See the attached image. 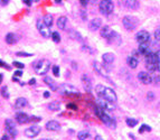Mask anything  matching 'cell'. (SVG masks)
Returning <instances> with one entry per match:
<instances>
[{
  "label": "cell",
  "mask_w": 160,
  "mask_h": 140,
  "mask_svg": "<svg viewBox=\"0 0 160 140\" xmlns=\"http://www.w3.org/2000/svg\"><path fill=\"white\" fill-rule=\"evenodd\" d=\"M36 26H37V29H38V31H39V34L43 36V37H45V38H48V37H50L49 27H48V26L44 23V20L38 19V20H37V24H36Z\"/></svg>",
  "instance_id": "ba28073f"
},
{
  "label": "cell",
  "mask_w": 160,
  "mask_h": 140,
  "mask_svg": "<svg viewBox=\"0 0 160 140\" xmlns=\"http://www.w3.org/2000/svg\"><path fill=\"white\" fill-rule=\"evenodd\" d=\"M40 130L41 129H40V127H38V125H31V127L27 128L25 130V135L28 138H35V137H37V136L39 135Z\"/></svg>",
  "instance_id": "5bb4252c"
},
{
  "label": "cell",
  "mask_w": 160,
  "mask_h": 140,
  "mask_svg": "<svg viewBox=\"0 0 160 140\" xmlns=\"http://www.w3.org/2000/svg\"><path fill=\"white\" fill-rule=\"evenodd\" d=\"M35 71L37 74L39 75H44L46 74L50 69V62L47 60H39L38 62H36L35 65Z\"/></svg>",
  "instance_id": "277c9868"
},
{
  "label": "cell",
  "mask_w": 160,
  "mask_h": 140,
  "mask_svg": "<svg viewBox=\"0 0 160 140\" xmlns=\"http://www.w3.org/2000/svg\"><path fill=\"white\" fill-rule=\"evenodd\" d=\"M138 79L140 81L141 83H143V84L148 85V84H151L153 81H152V76H151L149 73H147V72H140L139 74H138Z\"/></svg>",
  "instance_id": "2e32d148"
},
{
  "label": "cell",
  "mask_w": 160,
  "mask_h": 140,
  "mask_svg": "<svg viewBox=\"0 0 160 140\" xmlns=\"http://www.w3.org/2000/svg\"><path fill=\"white\" fill-rule=\"evenodd\" d=\"M44 82H45L46 84L49 86L52 91H57V90H58V86H57V84H56L55 81L53 80V79H50V77H45V79H44Z\"/></svg>",
  "instance_id": "cb8c5ba5"
},
{
  "label": "cell",
  "mask_w": 160,
  "mask_h": 140,
  "mask_svg": "<svg viewBox=\"0 0 160 140\" xmlns=\"http://www.w3.org/2000/svg\"><path fill=\"white\" fill-rule=\"evenodd\" d=\"M27 104H28L27 99H25V98H18L15 102V108L16 109H23V108H25Z\"/></svg>",
  "instance_id": "603a6c76"
},
{
  "label": "cell",
  "mask_w": 160,
  "mask_h": 140,
  "mask_svg": "<svg viewBox=\"0 0 160 140\" xmlns=\"http://www.w3.org/2000/svg\"><path fill=\"white\" fill-rule=\"evenodd\" d=\"M68 36H70L72 39L79 40V42H82V40H83L80 33H77V31H75V30H73V29H71L70 31H68Z\"/></svg>",
  "instance_id": "83f0119b"
},
{
  "label": "cell",
  "mask_w": 160,
  "mask_h": 140,
  "mask_svg": "<svg viewBox=\"0 0 160 140\" xmlns=\"http://www.w3.org/2000/svg\"><path fill=\"white\" fill-rule=\"evenodd\" d=\"M105 111H106V110L102 109V108H101V106H99V105L95 108L96 115L100 118V120L102 121L103 123H105L106 125H113V127H115L114 123H112V122H114V120H112V118H111L110 115L108 114Z\"/></svg>",
  "instance_id": "3957f363"
},
{
  "label": "cell",
  "mask_w": 160,
  "mask_h": 140,
  "mask_svg": "<svg viewBox=\"0 0 160 140\" xmlns=\"http://www.w3.org/2000/svg\"><path fill=\"white\" fill-rule=\"evenodd\" d=\"M16 55L17 56H25V57H30V56H33V54L26 53V52H17V53H16Z\"/></svg>",
  "instance_id": "f35d334b"
},
{
  "label": "cell",
  "mask_w": 160,
  "mask_h": 140,
  "mask_svg": "<svg viewBox=\"0 0 160 140\" xmlns=\"http://www.w3.org/2000/svg\"><path fill=\"white\" fill-rule=\"evenodd\" d=\"M12 81H14V82H18V77H16V76H12Z\"/></svg>",
  "instance_id": "6f0895ef"
},
{
  "label": "cell",
  "mask_w": 160,
  "mask_h": 140,
  "mask_svg": "<svg viewBox=\"0 0 160 140\" xmlns=\"http://www.w3.org/2000/svg\"><path fill=\"white\" fill-rule=\"evenodd\" d=\"M147 57V69L150 71V72H155L158 70V55L157 53H152L151 52L149 55L145 56Z\"/></svg>",
  "instance_id": "5b68a950"
},
{
  "label": "cell",
  "mask_w": 160,
  "mask_h": 140,
  "mask_svg": "<svg viewBox=\"0 0 160 140\" xmlns=\"http://www.w3.org/2000/svg\"><path fill=\"white\" fill-rule=\"evenodd\" d=\"M28 83H29L30 85H34V84L36 83V80H35V79H31V80H30L29 82H28Z\"/></svg>",
  "instance_id": "db71d44e"
},
{
  "label": "cell",
  "mask_w": 160,
  "mask_h": 140,
  "mask_svg": "<svg viewBox=\"0 0 160 140\" xmlns=\"http://www.w3.org/2000/svg\"><path fill=\"white\" fill-rule=\"evenodd\" d=\"M82 50H84V52H87V53H90V54H93L94 52H92V50H91L90 47H87V46H83L82 47Z\"/></svg>",
  "instance_id": "bcb514c9"
},
{
  "label": "cell",
  "mask_w": 160,
  "mask_h": 140,
  "mask_svg": "<svg viewBox=\"0 0 160 140\" xmlns=\"http://www.w3.org/2000/svg\"><path fill=\"white\" fill-rule=\"evenodd\" d=\"M15 119L20 125H23V123H29V115L24 113V112H18V113H16Z\"/></svg>",
  "instance_id": "e0dca14e"
},
{
  "label": "cell",
  "mask_w": 160,
  "mask_h": 140,
  "mask_svg": "<svg viewBox=\"0 0 160 140\" xmlns=\"http://www.w3.org/2000/svg\"><path fill=\"white\" fill-rule=\"evenodd\" d=\"M106 40L109 42V44H113V45H116L119 46L121 44V42H122V38H121L120 34H118L116 31H111L110 36L106 38Z\"/></svg>",
  "instance_id": "4fadbf2b"
},
{
  "label": "cell",
  "mask_w": 160,
  "mask_h": 140,
  "mask_svg": "<svg viewBox=\"0 0 160 140\" xmlns=\"http://www.w3.org/2000/svg\"><path fill=\"white\" fill-rule=\"evenodd\" d=\"M101 27H102V20H101V18H94V19L91 20L90 24H89V28L92 31L100 29Z\"/></svg>",
  "instance_id": "ac0fdd59"
},
{
  "label": "cell",
  "mask_w": 160,
  "mask_h": 140,
  "mask_svg": "<svg viewBox=\"0 0 160 140\" xmlns=\"http://www.w3.org/2000/svg\"><path fill=\"white\" fill-rule=\"evenodd\" d=\"M81 17H82V19L83 20L87 19V14H86V11H85V10H81Z\"/></svg>",
  "instance_id": "b9f144b4"
},
{
  "label": "cell",
  "mask_w": 160,
  "mask_h": 140,
  "mask_svg": "<svg viewBox=\"0 0 160 140\" xmlns=\"http://www.w3.org/2000/svg\"><path fill=\"white\" fill-rule=\"evenodd\" d=\"M95 140H103V139H102L101 136H96V137H95Z\"/></svg>",
  "instance_id": "680465c9"
},
{
  "label": "cell",
  "mask_w": 160,
  "mask_h": 140,
  "mask_svg": "<svg viewBox=\"0 0 160 140\" xmlns=\"http://www.w3.org/2000/svg\"><path fill=\"white\" fill-rule=\"evenodd\" d=\"M0 94L2 98H5V99H9V92H8V88L7 86H2L1 88V90H0Z\"/></svg>",
  "instance_id": "d6a6232c"
},
{
  "label": "cell",
  "mask_w": 160,
  "mask_h": 140,
  "mask_svg": "<svg viewBox=\"0 0 160 140\" xmlns=\"http://www.w3.org/2000/svg\"><path fill=\"white\" fill-rule=\"evenodd\" d=\"M72 65H73V67H74V70H77V66H76L75 62H73V63H72Z\"/></svg>",
  "instance_id": "9f6ffc18"
},
{
  "label": "cell",
  "mask_w": 160,
  "mask_h": 140,
  "mask_svg": "<svg viewBox=\"0 0 160 140\" xmlns=\"http://www.w3.org/2000/svg\"><path fill=\"white\" fill-rule=\"evenodd\" d=\"M99 9L102 15L109 16L113 12L114 9V5L112 0H101L100 5H99Z\"/></svg>",
  "instance_id": "7a4b0ae2"
},
{
  "label": "cell",
  "mask_w": 160,
  "mask_h": 140,
  "mask_svg": "<svg viewBox=\"0 0 160 140\" xmlns=\"http://www.w3.org/2000/svg\"><path fill=\"white\" fill-rule=\"evenodd\" d=\"M66 24H67V18H66L65 16H60V18L57 19V27L60 28V29H65L66 28Z\"/></svg>",
  "instance_id": "484cf974"
},
{
  "label": "cell",
  "mask_w": 160,
  "mask_h": 140,
  "mask_svg": "<svg viewBox=\"0 0 160 140\" xmlns=\"http://www.w3.org/2000/svg\"><path fill=\"white\" fill-rule=\"evenodd\" d=\"M66 108H67V109H71V110H77V105H76L75 103H72V102H71V103H67V104H66Z\"/></svg>",
  "instance_id": "ab89813d"
},
{
  "label": "cell",
  "mask_w": 160,
  "mask_h": 140,
  "mask_svg": "<svg viewBox=\"0 0 160 140\" xmlns=\"http://www.w3.org/2000/svg\"><path fill=\"white\" fill-rule=\"evenodd\" d=\"M52 38H53V42H54V43H60V33H57V31H53V33H52Z\"/></svg>",
  "instance_id": "e575fe53"
},
{
  "label": "cell",
  "mask_w": 160,
  "mask_h": 140,
  "mask_svg": "<svg viewBox=\"0 0 160 140\" xmlns=\"http://www.w3.org/2000/svg\"><path fill=\"white\" fill-rule=\"evenodd\" d=\"M2 80H4V75L0 73V84H1V82H2Z\"/></svg>",
  "instance_id": "91938a15"
},
{
  "label": "cell",
  "mask_w": 160,
  "mask_h": 140,
  "mask_svg": "<svg viewBox=\"0 0 160 140\" xmlns=\"http://www.w3.org/2000/svg\"><path fill=\"white\" fill-rule=\"evenodd\" d=\"M149 46H150V43H141V44H139V50H138L139 54L145 56L149 55L151 53Z\"/></svg>",
  "instance_id": "d6986e66"
},
{
  "label": "cell",
  "mask_w": 160,
  "mask_h": 140,
  "mask_svg": "<svg viewBox=\"0 0 160 140\" xmlns=\"http://www.w3.org/2000/svg\"><path fill=\"white\" fill-rule=\"evenodd\" d=\"M102 60H103V65L108 70V72L111 71V65L113 64V62L115 60V55L112 53H105L102 55Z\"/></svg>",
  "instance_id": "9c48e42d"
},
{
  "label": "cell",
  "mask_w": 160,
  "mask_h": 140,
  "mask_svg": "<svg viewBox=\"0 0 160 140\" xmlns=\"http://www.w3.org/2000/svg\"><path fill=\"white\" fill-rule=\"evenodd\" d=\"M14 76H16V77H20V76H23V71L21 70L16 71L15 73H14Z\"/></svg>",
  "instance_id": "f6af8a7d"
},
{
  "label": "cell",
  "mask_w": 160,
  "mask_h": 140,
  "mask_svg": "<svg viewBox=\"0 0 160 140\" xmlns=\"http://www.w3.org/2000/svg\"><path fill=\"white\" fill-rule=\"evenodd\" d=\"M48 109L52 111H58L60 109V103L57 102V101H54V102H50L48 104Z\"/></svg>",
  "instance_id": "f546056e"
},
{
  "label": "cell",
  "mask_w": 160,
  "mask_h": 140,
  "mask_svg": "<svg viewBox=\"0 0 160 140\" xmlns=\"http://www.w3.org/2000/svg\"><path fill=\"white\" fill-rule=\"evenodd\" d=\"M122 24L127 30H135L138 26V19L132 16H125L122 19Z\"/></svg>",
  "instance_id": "52a82bcc"
},
{
  "label": "cell",
  "mask_w": 160,
  "mask_h": 140,
  "mask_svg": "<svg viewBox=\"0 0 160 140\" xmlns=\"http://www.w3.org/2000/svg\"><path fill=\"white\" fill-rule=\"evenodd\" d=\"M155 38L157 40H160V27L158 28V29H156V31H155Z\"/></svg>",
  "instance_id": "60d3db41"
},
{
  "label": "cell",
  "mask_w": 160,
  "mask_h": 140,
  "mask_svg": "<svg viewBox=\"0 0 160 140\" xmlns=\"http://www.w3.org/2000/svg\"><path fill=\"white\" fill-rule=\"evenodd\" d=\"M43 20H44V23H45L48 27H52V25H53V16L50 15V14H47V15L44 16Z\"/></svg>",
  "instance_id": "4dcf8cb0"
},
{
  "label": "cell",
  "mask_w": 160,
  "mask_h": 140,
  "mask_svg": "<svg viewBox=\"0 0 160 140\" xmlns=\"http://www.w3.org/2000/svg\"><path fill=\"white\" fill-rule=\"evenodd\" d=\"M152 81L156 83H160V75H152Z\"/></svg>",
  "instance_id": "7bdbcfd3"
},
{
  "label": "cell",
  "mask_w": 160,
  "mask_h": 140,
  "mask_svg": "<svg viewBox=\"0 0 160 140\" xmlns=\"http://www.w3.org/2000/svg\"><path fill=\"white\" fill-rule=\"evenodd\" d=\"M1 140H9V137H8V136H2Z\"/></svg>",
  "instance_id": "11a10c76"
},
{
  "label": "cell",
  "mask_w": 160,
  "mask_h": 140,
  "mask_svg": "<svg viewBox=\"0 0 160 140\" xmlns=\"http://www.w3.org/2000/svg\"><path fill=\"white\" fill-rule=\"evenodd\" d=\"M150 34L147 30H140L135 36V39L139 44H141V43H150Z\"/></svg>",
  "instance_id": "7c38bea8"
},
{
  "label": "cell",
  "mask_w": 160,
  "mask_h": 140,
  "mask_svg": "<svg viewBox=\"0 0 160 140\" xmlns=\"http://www.w3.org/2000/svg\"><path fill=\"white\" fill-rule=\"evenodd\" d=\"M93 67H94V70L99 73L100 75H102L103 77L105 79H108L109 80V75H108V70L104 67V65H102L101 63L99 62H93Z\"/></svg>",
  "instance_id": "9a60e30c"
},
{
  "label": "cell",
  "mask_w": 160,
  "mask_h": 140,
  "mask_svg": "<svg viewBox=\"0 0 160 140\" xmlns=\"http://www.w3.org/2000/svg\"><path fill=\"white\" fill-rule=\"evenodd\" d=\"M10 0H0V5L1 6H7L9 4Z\"/></svg>",
  "instance_id": "681fc988"
},
{
  "label": "cell",
  "mask_w": 160,
  "mask_h": 140,
  "mask_svg": "<svg viewBox=\"0 0 160 140\" xmlns=\"http://www.w3.org/2000/svg\"><path fill=\"white\" fill-rule=\"evenodd\" d=\"M96 103L99 106H101L102 109H104V110H109V111H112L115 109V104H113L114 102H111V101H108L103 99V98H97V100H96Z\"/></svg>",
  "instance_id": "30bf717a"
},
{
  "label": "cell",
  "mask_w": 160,
  "mask_h": 140,
  "mask_svg": "<svg viewBox=\"0 0 160 140\" xmlns=\"http://www.w3.org/2000/svg\"><path fill=\"white\" fill-rule=\"evenodd\" d=\"M58 90H60V93H62L63 95H68V96H73V95L75 94H79V91L76 89L74 85L72 84H60V88H58Z\"/></svg>",
  "instance_id": "8992f818"
},
{
  "label": "cell",
  "mask_w": 160,
  "mask_h": 140,
  "mask_svg": "<svg viewBox=\"0 0 160 140\" xmlns=\"http://www.w3.org/2000/svg\"><path fill=\"white\" fill-rule=\"evenodd\" d=\"M125 122H127V125H128V127H131V128H133V127H135V125H138V120L132 119V118H128V119L125 120Z\"/></svg>",
  "instance_id": "836d02e7"
},
{
  "label": "cell",
  "mask_w": 160,
  "mask_h": 140,
  "mask_svg": "<svg viewBox=\"0 0 160 140\" xmlns=\"http://www.w3.org/2000/svg\"><path fill=\"white\" fill-rule=\"evenodd\" d=\"M95 92L100 98H103V99L111 101V102H116V100H118V96H116V93L114 91L112 90L111 88L104 86L102 84H99L95 86Z\"/></svg>",
  "instance_id": "6da1fadb"
},
{
  "label": "cell",
  "mask_w": 160,
  "mask_h": 140,
  "mask_svg": "<svg viewBox=\"0 0 160 140\" xmlns=\"http://www.w3.org/2000/svg\"><path fill=\"white\" fill-rule=\"evenodd\" d=\"M89 2H90V0H80V4L83 7H86V6L89 5Z\"/></svg>",
  "instance_id": "7dc6e473"
},
{
  "label": "cell",
  "mask_w": 160,
  "mask_h": 140,
  "mask_svg": "<svg viewBox=\"0 0 160 140\" xmlns=\"http://www.w3.org/2000/svg\"><path fill=\"white\" fill-rule=\"evenodd\" d=\"M12 65L17 67V69H19V70H23V69H25V65L23 64V63H19V62H14L12 63Z\"/></svg>",
  "instance_id": "74e56055"
},
{
  "label": "cell",
  "mask_w": 160,
  "mask_h": 140,
  "mask_svg": "<svg viewBox=\"0 0 160 140\" xmlns=\"http://www.w3.org/2000/svg\"><path fill=\"white\" fill-rule=\"evenodd\" d=\"M127 64L128 66L130 67V69H137V66H138V60L133 57V56H129L128 58H127Z\"/></svg>",
  "instance_id": "d4e9b609"
},
{
  "label": "cell",
  "mask_w": 160,
  "mask_h": 140,
  "mask_svg": "<svg viewBox=\"0 0 160 140\" xmlns=\"http://www.w3.org/2000/svg\"><path fill=\"white\" fill-rule=\"evenodd\" d=\"M55 2L56 4H60V2H62V0H55Z\"/></svg>",
  "instance_id": "94428289"
},
{
  "label": "cell",
  "mask_w": 160,
  "mask_h": 140,
  "mask_svg": "<svg viewBox=\"0 0 160 140\" xmlns=\"http://www.w3.org/2000/svg\"><path fill=\"white\" fill-rule=\"evenodd\" d=\"M147 99H148V100H153V99H155L153 93H152V92H149V93H148V96H147Z\"/></svg>",
  "instance_id": "c3c4849f"
},
{
  "label": "cell",
  "mask_w": 160,
  "mask_h": 140,
  "mask_svg": "<svg viewBox=\"0 0 160 140\" xmlns=\"http://www.w3.org/2000/svg\"><path fill=\"white\" fill-rule=\"evenodd\" d=\"M41 140H52V139H41Z\"/></svg>",
  "instance_id": "e7e4bbea"
},
{
  "label": "cell",
  "mask_w": 160,
  "mask_h": 140,
  "mask_svg": "<svg viewBox=\"0 0 160 140\" xmlns=\"http://www.w3.org/2000/svg\"><path fill=\"white\" fill-rule=\"evenodd\" d=\"M40 118H37V117H29V122L31 121H39Z\"/></svg>",
  "instance_id": "816d5d0a"
},
{
  "label": "cell",
  "mask_w": 160,
  "mask_h": 140,
  "mask_svg": "<svg viewBox=\"0 0 160 140\" xmlns=\"http://www.w3.org/2000/svg\"><path fill=\"white\" fill-rule=\"evenodd\" d=\"M111 31H112V30L110 29V27H109V26H104V27H102V28H101V30H100L101 37H103V38H105V39H106V38L110 36Z\"/></svg>",
  "instance_id": "4316f807"
},
{
  "label": "cell",
  "mask_w": 160,
  "mask_h": 140,
  "mask_svg": "<svg viewBox=\"0 0 160 140\" xmlns=\"http://www.w3.org/2000/svg\"><path fill=\"white\" fill-rule=\"evenodd\" d=\"M5 39H6V43H7V44H9V45H11V44H15V43H16L15 34H14V33H8V34L6 35Z\"/></svg>",
  "instance_id": "f1b7e54d"
},
{
  "label": "cell",
  "mask_w": 160,
  "mask_h": 140,
  "mask_svg": "<svg viewBox=\"0 0 160 140\" xmlns=\"http://www.w3.org/2000/svg\"><path fill=\"white\" fill-rule=\"evenodd\" d=\"M33 1H34V2H38V1H39V0H33Z\"/></svg>",
  "instance_id": "be15d7a7"
},
{
  "label": "cell",
  "mask_w": 160,
  "mask_h": 140,
  "mask_svg": "<svg viewBox=\"0 0 160 140\" xmlns=\"http://www.w3.org/2000/svg\"><path fill=\"white\" fill-rule=\"evenodd\" d=\"M145 131H151V127L147 125H142L140 127V129H139V133H143Z\"/></svg>",
  "instance_id": "d590c367"
},
{
  "label": "cell",
  "mask_w": 160,
  "mask_h": 140,
  "mask_svg": "<svg viewBox=\"0 0 160 140\" xmlns=\"http://www.w3.org/2000/svg\"><path fill=\"white\" fill-rule=\"evenodd\" d=\"M90 137V133H89V131H80V132H77V138L79 140H86L87 138Z\"/></svg>",
  "instance_id": "1f68e13d"
},
{
  "label": "cell",
  "mask_w": 160,
  "mask_h": 140,
  "mask_svg": "<svg viewBox=\"0 0 160 140\" xmlns=\"http://www.w3.org/2000/svg\"><path fill=\"white\" fill-rule=\"evenodd\" d=\"M158 70L160 71V60L158 61Z\"/></svg>",
  "instance_id": "6125c7cd"
},
{
  "label": "cell",
  "mask_w": 160,
  "mask_h": 140,
  "mask_svg": "<svg viewBox=\"0 0 160 140\" xmlns=\"http://www.w3.org/2000/svg\"><path fill=\"white\" fill-rule=\"evenodd\" d=\"M44 98H45V99H48V98H49V92H48V91H45V92H44Z\"/></svg>",
  "instance_id": "f5cc1de1"
},
{
  "label": "cell",
  "mask_w": 160,
  "mask_h": 140,
  "mask_svg": "<svg viewBox=\"0 0 160 140\" xmlns=\"http://www.w3.org/2000/svg\"><path fill=\"white\" fill-rule=\"evenodd\" d=\"M0 66H2V67H6L7 70H10V66L7 64V63H5L2 60H0Z\"/></svg>",
  "instance_id": "ee69618b"
},
{
  "label": "cell",
  "mask_w": 160,
  "mask_h": 140,
  "mask_svg": "<svg viewBox=\"0 0 160 140\" xmlns=\"http://www.w3.org/2000/svg\"><path fill=\"white\" fill-rule=\"evenodd\" d=\"M5 127H6L7 132H8V135H9L11 138H15L16 136H17V129H16L15 122L11 120V119H6Z\"/></svg>",
  "instance_id": "8fae6325"
},
{
  "label": "cell",
  "mask_w": 160,
  "mask_h": 140,
  "mask_svg": "<svg viewBox=\"0 0 160 140\" xmlns=\"http://www.w3.org/2000/svg\"><path fill=\"white\" fill-rule=\"evenodd\" d=\"M82 83L84 85V89L85 91H87V92H91L92 91V83H91V80L89 79V76L87 75H82Z\"/></svg>",
  "instance_id": "44dd1931"
},
{
  "label": "cell",
  "mask_w": 160,
  "mask_h": 140,
  "mask_svg": "<svg viewBox=\"0 0 160 140\" xmlns=\"http://www.w3.org/2000/svg\"><path fill=\"white\" fill-rule=\"evenodd\" d=\"M125 6H127V8H129V9L135 10L139 8L140 2H139V0H125Z\"/></svg>",
  "instance_id": "7402d4cb"
},
{
  "label": "cell",
  "mask_w": 160,
  "mask_h": 140,
  "mask_svg": "<svg viewBox=\"0 0 160 140\" xmlns=\"http://www.w3.org/2000/svg\"><path fill=\"white\" fill-rule=\"evenodd\" d=\"M23 2H24L26 6L30 7V6H31V2H33V0H23Z\"/></svg>",
  "instance_id": "f907efd6"
},
{
  "label": "cell",
  "mask_w": 160,
  "mask_h": 140,
  "mask_svg": "<svg viewBox=\"0 0 160 140\" xmlns=\"http://www.w3.org/2000/svg\"><path fill=\"white\" fill-rule=\"evenodd\" d=\"M46 129L49 131H58L60 129V125L55 120H50L46 123Z\"/></svg>",
  "instance_id": "ffe728a7"
},
{
  "label": "cell",
  "mask_w": 160,
  "mask_h": 140,
  "mask_svg": "<svg viewBox=\"0 0 160 140\" xmlns=\"http://www.w3.org/2000/svg\"><path fill=\"white\" fill-rule=\"evenodd\" d=\"M52 71H53V74H54V76H60V66L57 65H54L53 66V69H52Z\"/></svg>",
  "instance_id": "8d00e7d4"
}]
</instances>
